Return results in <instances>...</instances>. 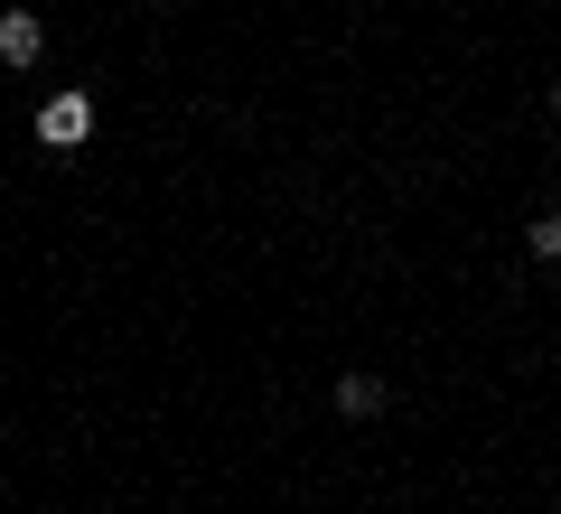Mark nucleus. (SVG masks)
<instances>
[{"mask_svg":"<svg viewBox=\"0 0 561 514\" xmlns=\"http://www.w3.org/2000/svg\"><path fill=\"white\" fill-rule=\"evenodd\" d=\"M84 132H94V94H47L38 103V140L47 150H76Z\"/></svg>","mask_w":561,"mask_h":514,"instance_id":"f257e3e1","label":"nucleus"},{"mask_svg":"<svg viewBox=\"0 0 561 514\" xmlns=\"http://www.w3.org/2000/svg\"><path fill=\"white\" fill-rule=\"evenodd\" d=\"M47 57V20L38 10H0V66H38Z\"/></svg>","mask_w":561,"mask_h":514,"instance_id":"f03ea898","label":"nucleus"},{"mask_svg":"<svg viewBox=\"0 0 561 514\" xmlns=\"http://www.w3.org/2000/svg\"><path fill=\"white\" fill-rule=\"evenodd\" d=\"M337 402H346L356 421H375V412H383V384H375V375H346V384H337Z\"/></svg>","mask_w":561,"mask_h":514,"instance_id":"7ed1b4c3","label":"nucleus"},{"mask_svg":"<svg viewBox=\"0 0 561 514\" xmlns=\"http://www.w3.org/2000/svg\"><path fill=\"white\" fill-rule=\"evenodd\" d=\"M524 243H534V262H561V216H534V225H524Z\"/></svg>","mask_w":561,"mask_h":514,"instance_id":"20e7f679","label":"nucleus"},{"mask_svg":"<svg viewBox=\"0 0 561 514\" xmlns=\"http://www.w3.org/2000/svg\"><path fill=\"white\" fill-rule=\"evenodd\" d=\"M552 299H561V281H552Z\"/></svg>","mask_w":561,"mask_h":514,"instance_id":"39448f33","label":"nucleus"}]
</instances>
